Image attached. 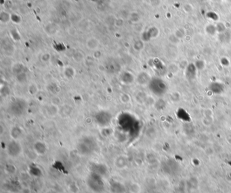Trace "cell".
<instances>
[{
    "label": "cell",
    "instance_id": "cell-1",
    "mask_svg": "<svg viewBox=\"0 0 231 193\" xmlns=\"http://www.w3.org/2000/svg\"><path fill=\"white\" fill-rule=\"evenodd\" d=\"M97 144L92 137H84L79 142L77 148L79 154L83 156L92 155L96 149Z\"/></svg>",
    "mask_w": 231,
    "mask_h": 193
},
{
    "label": "cell",
    "instance_id": "cell-2",
    "mask_svg": "<svg viewBox=\"0 0 231 193\" xmlns=\"http://www.w3.org/2000/svg\"><path fill=\"white\" fill-rule=\"evenodd\" d=\"M87 184L90 189L96 193H100L104 190L105 185L102 176L94 172H91L88 177Z\"/></svg>",
    "mask_w": 231,
    "mask_h": 193
},
{
    "label": "cell",
    "instance_id": "cell-3",
    "mask_svg": "<svg viewBox=\"0 0 231 193\" xmlns=\"http://www.w3.org/2000/svg\"><path fill=\"white\" fill-rule=\"evenodd\" d=\"M148 87L153 94L158 96H163L167 90L166 83L160 78H152Z\"/></svg>",
    "mask_w": 231,
    "mask_h": 193
},
{
    "label": "cell",
    "instance_id": "cell-4",
    "mask_svg": "<svg viewBox=\"0 0 231 193\" xmlns=\"http://www.w3.org/2000/svg\"><path fill=\"white\" fill-rule=\"evenodd\" d=\"M26 108V104L22 100H16L10 104V114L14 116H20L24 113Z\"/></svg>",
    "mask_w": 231,
    "mask_h": 193
},
{
    "label": "cell",
    "instance_id": "cell-5",
    "mask_svg": "<svg viewBox=\"0 0 231 193\" xmlns=\"http://www.w3.org/2000/svg\"><path fill=\"white\" fill-rule=\"evenodd\" d=\"M7 151H8V155L11 156L12 157H16L21 154L22 148L20 143H18L17 140H12L7 146Z\"/></svg>",
    "mask_w": 231,
    "mask_h": 193
},
{
    "label": "cell",
    "instance_id": "cell-6",
    "mask_svg": "<svg viewBox=\"0 0 231 193\" xmlns=\"http://www.w3.org/2000/svg\"><path fill=\"white\" fill-rule=\"evenodd\" d=\"M96 120L98 124L101 126H107L111 122V115L109 113L103 111V112L98 114L96 117Z\"/></svg>",
    "mask_w": 231,
    "mask_h": 193
},
{
    "label": "cell",
    "instance_id": "cell-7",
    "mask_svg": "<svg viewBox=\"0 0 231 193\" xmlns=\"http://www.w3.org/2000/svg\"><path fill=\"white\" fill-rule=\"evenodd\" d=\"M109 187L111 193H125L126 191L125 186L117 180H111Z\"/></svg>",
    "mask_w": 231,
    "mask_h": 193
},
{
    "label": "cell",
    "instance_id": "cell-8",
    "mask_svg": "<svg viewBox=\"0 0 231 193\" xmlns=\"http://www.w3.org/2000/svg\"><path fill=\"white\" fill-rule=\"evenodd\" d=\"M152 78L148 73L146 72H142L138 75L136 77V81L141 86H146L148 85Z\"/></svg>",
    "mask_w": 231,
    "mask_h": 193
},
{
    "label": "cell",
    "instance_id": "cell-9",
    "mask_svg": "<svg viewBox=\"0 0 231 193\" xmlns=\"http://www.w3.org/2000/svg\"><path fill=\"white\" fill-rule=\"evenodd\" d=\"M108 169L104 164H94L92 166V172L104 176L107 173Z\"/></svg>",
    "mask_w": 231,
    "mask_h": 193
},
{
    "label": "cell",
    "instance_id": "cell-10",
    "mask_svg": "<svg viewBox=\"0 0 231 193\" xmlns=\"http://www.w3.org/2000/svg\"><path fill=\"white\" fill-rule=\"evenodd\" d=\"M33 148L35 152L39 155H43L47 151V146L46 144L41 141H37L34 144Z\"/></svg>",
    "mask_w": 231,
    "mask_h": 193
},
{
    "label": "cell",
    "instance_id": "cell-11",
    "mask_svg": "<svg viewBox=\"0 0 231 193\" xmlns=\"http://www.w3.org/2000/svg\"><path fill=\"white\" fill-rule=\"evenodd\" d=\"M210 92L214 93V94H219L223 93L225 90V87L222 83L219 82H214L209 85Z\"/></svg>",
    "mask_w": 231,
    "mask_h": 193
},
{
    "label": "cell",
    "instance_id": "cell-12",
    "mask_svg": "<svg viewBox=\"0 0 231 193\" xmlns=\"http://www.w3.org/2000/svg\"><path fill=\"white\" fill-rule=\"evenodd\" d=\"M73 112V108L69 104H64L61 107L59 108V112L58 114L63 118H66L69 116L71 115V114Z\"/></svg>",
    "mask_w": 231,
    "mask_h": 193
},
{
    "label": "cell",
    "instance_id": "cell-13",
    "mask_svg": "<svg viewBox=\"0 0 231 193\" xmlns=\"http://www.w3.org/2000/svg\"><path fill=\"white\" fill-rule=\"evenodd\" d=\"M115 164L119 169H123L127 166V159L124 156H119L115 159Z\"/></svg>",
    "mask_w": 231,
    "mask_h": 193
},
{
    "label": "cell",
    "instance_id": "cell-14",
    "mask_svg": "<svg viewBox=\"0 0 231 193\" xmlns=\"http://www.w3.org/2000/svg\"><path fill=\"white\" fill-rule=\"evenodd\" d=\"M22 135V130L19 127L14 126L10 130V136L12 138L13 140H17L19 139Z\"/></svg>",
    "mask_w": 231,
    "mask_h": 193
},
{
    "label": "cell",
    "instance_id": "cell-15",
    "mask_svg": "<svg viewBox=\"0 0 231 193\" xmlns=\"http://www.w3.org/2000/svg\"><path fill=\"white\" fill-rule=\"evenodd\" d=\"M86 46L91 50H94L99 46V41L94 38H91L86 41Z\"/></svg>",
    "mask_w": 231,
    "mask_h": 193
},
{
    "label": "cell",
    "instance_id": "cell-16",
    "mask_svg": "<svg viewBox=\"0 0 231 193\" xmlns=\"http://www.w3.org/2000/svg\"><path fill=\"white\" fill-rule=\"evenodd\" d=\"M193 65H188V66L186 67V78L189 80H194L195 77H196V73H197V67H195L193 69V71H191L193 68Z\"/></svg>",
    "mask_w": 231,
    "mask_h": 193
},
{
    "label": "cell",
    "instance_id": "cell-17",
    "mask_svg": "<svg viewBox=\"0 0 231 193\" xmlns=\"http://www.w3.org/2000/svg\"><path fill=\"white\" fill-rule=\"evenodd\" d=\"M46 111H47V113L48 115L54 116L56 115V114H58V112H59V108H58L56 104H52L48 106Z\"/></svg>",
    "mask_w": 231,
    "mask_h": 193
},
{
    "label": "cell",
    "instance_id": "cell-18",
    "mask_svg": "<svg viewBox=\"0 0 231 193\" xmlns=\"http://www.w3.org/2000/svg\"><path fill=\"white\" fill-rule=\"evenodd\" d=\"M121 80L123 83H132V82H134V77L131 73H125L123 74L122 77H121Z\"/></svg>",
    "mask_w": 231,
    "mask_h": 193
},
{
    "label": "cell",
    "instance_id": "cell-19",
    "mask_svg": "<svg viewBox=\"0 0 231 193\" xmlns=\"http://www.w3.org/2000/svg\"><path fill=\"white\" fill-rule=\"evenodd\" d=\"M147 97H148V96H147L145 93L143 92H139L138 93H137L135 98H136V101L138 102V103L144 104L145 103Z\"/></svg>",
    "mask_w": 231,
    "mask_h": 193
},
{
    "label": "cell",
    "instance_id": "cell-20",
    "mask_svg": "<svg viewBox=\"0 0 231 193\" xmlns=\"http://www.w3.org/2000/svg\"><path fill=\"white\" fill-rule=\"evenodd\" d=\"M29 172L32 176H35V177H39L42 174L41 169L36 166H31L30 167Z\"/></svg>",
    "mask_w": 231,
    "mask_h": 193
},
{
    "label": "cell",
    "instance_id": "cell-21",
    "mask_svg": "<svg viewBox=\"0 0 231 193\" xmlns=\"http://www.w3.org/2000/svg\"><path fill=\"white\" fill-rule=\"evenodd\" d=\"M181 98V94H180L178 92H172L170 94L169 99L172 102H173L174 103H176L180 101V100Z\"/></svg>",
    "mask_w": 231,
    "mask_h": 193
},
{
    "label": "cell",
    "instance_id": "cell-22",
    "mask_svg": "<svg viewBox=\"0 0 231 193\" xmlns=\"http://www.w3.org/2000/svg\"><path fill=\"white\" fill-rule=\"evenodd\" d=\"M119 100L123 104H127L131 101V96L127 93H123L121 94L119 96Z\"/></svg>",
    "mask_w": 231,
    "mask_h": 193
},
{
    "label": "cell",
    "instance_id": "cell-23",
    "mask_svg": "<svg viewBox=\"0 0 231 193\" xmlns=\"http://www.w3.org/2000/svg\"><path fill=\"white\" fill-rule=\"evenodd\" d=\"M64 76H66L67 78H72L75 76V72L74 69L71 67H68V68L64 69Z\"/></svg>",
    "mask_w": 231,
    "mask_h": 193
},
{
    "label": "cell",
    "instance_id": "cell-24",
    "mask_svg": "<svg viewBox=\"0 0 231 193\" xmlns=\"http://www.w3.org/2000/svg\"><path fill=\"white\" fill-rule=\"evenodd\" d=\"M188 184H189V187L191 188H193V189H195L198 187V185H199V182H198V180L196 178L193 177L190 178V180H188Z\"/></svg>",
    "mask_w": 231,
    "mask_h": 193
},
{
    "label": "cell",
    "instance_id": "cell-25",
    "mask_svg": "<svg viewBox=\"0 0 231 193\" xmlns=\"http://www.w3.org/2000/svg\"><path fill=\"white\" fill-rule=\"evenodd\" d=\"M214 118L213 117H204L202 119V124L205 127H210L213 124Z\"/></svg>",
    "mask_w": 231,
    "mask_h": 193
},
{
    "label": "cell",
    "instance_id": "cell-26",
    "mask_svg": "<svg viewBox=\"0 0 231 193\" xmlns=\"http://www.w3.org/2000/svg\"><path fill=\"white\" fill-rule=\"evenodd\" d=\"M28 91L31 95H35L38 92V87L35 84H31L28 87Z\"/></svg>",
    "mask_w": 231,
    "mask_h": 193
},
{
    "label": "cell",
    "instance_id": "cell-27",
    "mask_svg": "<svg viewBox=\"0 0 231 193\" xmlns=\"http://www.w3.org/2000/svg\"><path fill=\"white\" fill-rule=\"evenodd\" d=\"M156 107V108L158 109V110H161V109L164 108V107L166 106V104L165 102L163 100L160 99L158 101H156L155 105H154Z\"/></svg>",
    "mask_w": 231,
    "mask_h": 193
},
{
    "label": "cell",
    "instance_id": "cell-28",
    "mask_svg": "<svg viewBox=\"0 0 231 193\" xmlns=\"http://www.w3.org/2000/svg\"><path fill=\"white\" fill-rule=\"evenodd\" d=\"M205 154H206L207 156H209V157H210V156L214 155V153H215V150H214V148H212V147H211V146H208V147L205 148Z\"/></svg>",
    "mask_w": 231,
    "mask_h": 193
},
{
    "label": "cell",
    "instance_id": "cell-29",
    "mask_svg": "<svg viewBox=\"0 0 231 193\" xmlns=\"http://www.w3.org/2000/svg\"><path fill=\"white\" fill-rule=\"evenodd\" d=\"M203 115H204V117H213L214 113L211 109L206 108L203 111Z\"/></svg>",
    "mask_w": 231,
    "mask_h": 193
},
{
    "label": "cell",
    "instance_id": "cell-30",
    "mask_svg": "<svg viewBox=\"0 0 231 193\" xmlns=\"http://www.w3.org/2000/svg\"><path fill=\"white\" fill-rule=\"evenodd\" d=\"M6 171L10 173H14L16 171V167L14 166L13 165H10V164L8 165V166H6Z\"/></svg>",
    "mask_w": 231,
    "mask_h": 193
},
{
    "label": "cell",
    "instance_id": "cell-31",
    "mask_svg": "<svg viewBox=\"0 0 231 193\" xmlns=\"http://www.w3.org/2000/svg\"><path fill=\"white\" fill-rule=\"evenodd\" d=\"M131 190L133 193H139L140 190V186L138 185L137 184H133L131 186Z\"/></svg>",
    "mask_w": 231,
    "mask_h": 193
},
{
    "label": "cell",
    "instance_id": "cell-32",
    "mask_svg": "<svg viewBox=\"0 0 231 193\" xmlns=\"http://www.w3.org/2000/svg\"><path fill=\"white\" fill-rule=\"evenodd\" d=\"M46 56H47V54H44L43 57H42V60H43V61L44 62H47L48 60H50V55L48 54L47 57H46Z\"/></svg>",
    "mask_w": 231,
    "mask_h": 193
},
{
    "label": "cell",
    "instance_id": "cell-33",
    "mask_svg": "<svg viewBox=\"0 0 231 193\" xmlns=\"http://www.w3.org/2000/svg\"><path fill=\"white\" fill-rule=\"evenodd\" d=\"M226 178H227V180L229 181V182H231V171L228 172V173L226 174Z\"/></svg>",
    "mask_w": 231,
    "mask_h": 193
},
{
    "label": "cell",
    "instance_id": "cell-34",
    "mask_svg": "<svg viewBox=\"0 0 231 193\" xmlns=\"http://www.w3.org/2000/svg\"><path fill=\"white\" fill-rule=\"evenodd\" d=\"M193 164H194L195 166H199V163H200L199 160L197 159H193Z\"/></svg>",
    "mask_w": 231,
    "mask_h": 193
},
{
    "label": "cell",
    "instance_id": "cell-35",
    "mask_svg": "<svg viewBox=\"0 0 231 193\" xmlns=\"http://www.w3.org/2000/svg\"><path fill=\"white\" fill-rule=\"evenodd\" d=\"M226 141H227L228 145H231V137H228V138H226Z\"/></svg>",
    "mask_w": 231,
    "mask_h": 193
},
{
    "label": "cell",
    "instance_id": "cell-36",
    "mask_svg": "<svg viewBox=\"0 0 231 193\" xmlns=\"http://www.w3.org/2000/svg\"><path fill=\"white\" fill-rule=\"evenodd\" d=\"M47 193H56V192L54 190H50L49 191H48Z\"/></svg>",
    "mask_w": 231,
    "mask_h": 193
}]
</instances>
